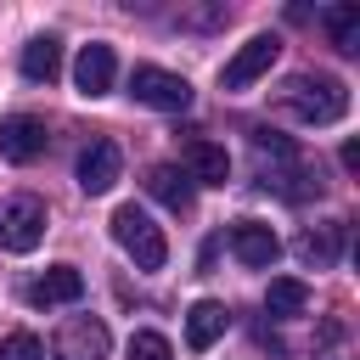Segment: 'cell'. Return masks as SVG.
I'll return each instance as SVG.
<instances>
[{"instance_id":"obj_1","label":"cell","mask_w":360,"mask_h":360,"mask_svg":"<svg viewBox=\"0 0 360 360\" xmlns=\"http://www.w3.org/2000/svg\"><path fill=\"white\" fill-rule=\"evenodd\" d=\"M281 107L321 129V124H338V118L349 112V84L332 79V73H292V79L281 84Z\"/></svg>"},{"instance_id":"obj_2","label":"cell","mask_w":360,"mask_h":360,"mask_svg":"<svg viewBox=\"0 0 360 360\" xmlns=\"http://www.w3.org/2000/svg\"><path fill=\"white\" fill-rule=\"evenodd\" d=\"M112 236H118V248L135 259V270H163L169 242H163V231L152 225V214H146V208H135V202L112 208Z\"/></svg>"},{"instance_id":"obj_3","label":"cell","mask_w":360,"mask_h":360,"mask_svg":"<svg viewBox=\"0 0 360 360\" xmlns=\"http://www.w3.org/2000/svg\"><path fill=\"white\" fill-rule=\"evenodd\" d=\"M129 96L141 107H158V112H186L191 107V84L180 73H169V68H152V62H141L129 73Z\"/></svg>"},{"instance_id":"obj_4","label":"cell","mask_w":360,"mask_h":360,"mask_svg":"<svg viewBox=\"0 0 360 360\" xmlns=\"http://www.w3.org/2000/svg\"><path fill=\"white\" fill-rule=\"evenodd\" d=\"M39 236H45V202L39 197L0 202V248L6 253H28V248H39Z\"/></svg>"},{"instance_id":"obj_5","label":"cell","mask_w":360,"mask_h":360,"mask_svg":"<svg viewBox=\"0 0 360 360\" xmlns=\"http://www.w3.org/2000/svg\"><path fill=\"white\" fill-rule=\"evenodd\" d=\"M276 56H281V39H276V34H253V39L219 68V90H248L253 79H264V73L276 68Z\"/></svg>"},{"instance_id":"obj_6","label":"cell","mask_w":360,"mask_h":360,"mask_svg":"<svg viewBox=\"0 0 360 360\" xmlns=\"http://www.w3.org/2000/svg\"><path fill=\"white\" fill-rule=\"evenodd\" d=\"M118 174H124V152H118V141L96 135V141L79 152V186H84L90 197H101V191L118 186Z\"/></svg>"},{"instance_id":"obj_7","label":"cell","mask_w":360,"mask_h":360,"mask_svg":"<svg viewBox=\"0 0 360 360\" xmlns=\"http://www.w3.org/2000/svg\"><path fill=\"white\" fill-rule=\"evenodd\" d=\"M112 79H118V56H112V45H101V39H90L84 51H79V62H73V84H79V96H107L112 90Z\"/></svg>"},{"instance_id":"obj_8","label":"cell","mask_w":360,"mask_h":360,"mask_svg":"<svg viewBox=\"0 0 360 360\" xmlns=\"http://www.w3.org/2000/svg\"><path fill=\"white\" fill-rule=\"evenodd\" d=\"M231 253H236L248 270H270L276 253H281V242H276V231H270L264 219H236V225H231Z\"/></svg>"},{"instance_id":"obj_9","label":"cell","mask_w":360,"mask_h":360,"mask_svg":"<svg viewBox=\"0 0 360 360\" xmlns=\"http://www.w3.org/2000/svg\"><path fill=\"white\" fill-rule=\"evenodd\" d=\"M45 152V118H34V112H11V118H0V158H11V163H34Z\"/></svg>"},{"instance_id":"obj_10","label":"cell","mask_w":360,"mask_h":360,"mask_svg":"<svg viewBox=\"0 0 360 360\" xmlns=\"http://www.w3.org/2000/svg\"><path fill=\"white\" fill-rule=\"evenodd\" d=\"M107 349H112V332L101 321H90V315L68 321L62 338H56V360H107Z\"/></svg>"},{"instance_id":"obj_11","label":"cell","mask_w":360,"mask_h":360,"mask_svg":"<svg viewBox=\"0 0 360 360\" xmlns=\"http://www.w3.org/2000/svg\"><path fill=\"white\" fill-rule=\"evenodd\" d=\"M84 298V276L73 264H51L45 276L28 281V304L34 309H56V304H79Z\"/></svg>"},{"instance_id":"obj_12","label":"cell","mask_w":360,"mask_h":360,"mask_svg":"<svg viewBox=\"0 0 360 360\" xmlns=\"http://www.w3.org/2000/svg\"><path fill=\"white\" fill-rule=\"evenodd\" d=\"M292 253H298L309 270H332V264H338V253H343V219H326V225H309V231H298Z\"/></svg>"},{"instance_id":"obj_13","label":"cell","mask_w":360,"mask_h":360,"mask_svg":"<svg viewBox=\"0 0 360 360\" xmlns=\"http://www.w3.org/2000/svg\"><path fill=\"white\" fill-rule=\"evenodd\" d=\"M186 180L225 186V180H231V158H225V146H214V141L191 135V141H186Z\"/></svg>"},{"instance_id":"obj_14","label":"cell","mask_w":360,"mask_h":360,"mask_svg":"<svg viewBox=\"0 0 360 360\" xmlns=\"http://www.w3.org/2000/svg\"><path fill=\"white\" fill-rule=\"evenodd\" d=\"M225 326H231V309L214 304V298H197V304L186 309V343H191V349H214V343L225 338Z\"/></svg>"},{"instance_id":"obj_15","label":"cell","mask_w":360,"mask_h":360,"mask_svg":"<svg viewBox=\"0 0 360 360\" xmlns=\"http://www.w3.org/2000/svg\"><path fill=\"white\" fill-rule=\"evenodd\" d=\"M146 191L163 202V208H174V214H191V180H186V169H174V163H152L146 169Z\"/></svg>"},{"instance_id":"obj_16","label":"cell","mask_w":360,"mask_h":360,"mask_svg":"<svg viewBox=\"0 0 360 360\" xmlns=\"http://www.w3.org/2000/svg\"><path fill=\"white\" fill-rule=\"evenodd\" d=\"M62 73V45H56V34H39V39H28L22 45V79H34V84H51Z\"/></svg>"},{"instance_id":"obj_17","label":"cell","mask_w":360,"mask_h":360,"mask_svg":"<svg viewBox=\"0 0 360 360\" xmlns=\"http://www.w3.org/2000/svg\"><path fill=\"white\" fill-rule=\"evenodd\" d=\"M264 309L281 315V321H287V315H304V309H309V287H304L298 276H276V281L264 287Z\"/></svg>"},{"instance_id":"obj_18","label":"cell","mask_w":360,"mask_h":360,"mask_svg":"<svg viewBox=\"0 0 360 360\" xmlns=\"http://www.w3.org/2000/svg\"><path fill=\"white\" fill-rule=\"evenodd\" d=\"M321 22H326V34H332V45H338L343 56L360 51V6H326Z\"/></svg>"},{"instance_id":"obj_19","label":"cell","mask_w":360,"mask_h":360,"mask_svg":"<svg viewBox=\"0 0 360 360\" xmlns=\"http://www.w3.org/2000/svg\"><path fill=\"white\" fill-rule=\"evenodd\" d=\"M248 141H253V152L259 158H270V163H298V141L292 135H281V129H248Z\"/></svg>"},{"instance_id":"obj_20","label":"cell","mask_w":360,"mask_h":360,"mask_svg":"<svg viewBox=\"0 0 360 360\" xmlns=\"http://www.w3.org/2000/svg\"><path fill=\"white\" fill-rule=\"evenodd\" d=\"M124 360H174V349H169V338H163V332H129Z\"/></svg>"},{"instance_id":"obj_21","label":"cell","mask_w":360,"mask_h":360,"mask_svg":"<svg viewBox=\"0 0 360 360\" xmlns=\"http://www.w3.org/2000/svg\"><path fill=\"white\" fill-rule=\"evenodd\" d=\"M0 360H45V343L34 332H11V338H0Z\"/></svg>"},{"instance_id":"obj_22","label":"cell","mask_w":360,"mask_h":360,"mask_svg":"<svg viewBox=\"0 0 360 360\" xmlns=\"http://www.w3.org/2000/svg\"><path fill=\"white\" fill-rule=\"evenodd\" d=\"M343 169L360 174V141H343Z\"/></svg>"}]
</instances>
